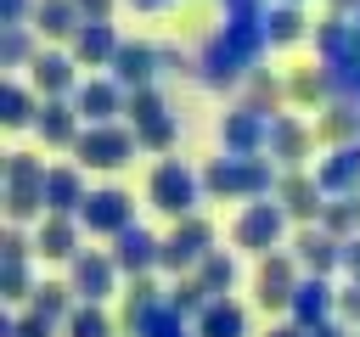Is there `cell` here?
<instances>
[{"label": "cell", "mask_w": 360, "mask_h": 337, "mask_svg": "<svg viewBox=\"0 0 360 337\" xmlns=\"http://www.w3.org/2000/svg\"><path fill=\"white\" fill-rule=\"evenodd\" d=\"M152 202L169 208V213H186V208H191V174H186L180 163H163V168L152 174Z\"/></svg>", "instance_id": "1"}, {"label": "cell", "mask_w": 360, "mask_h": 337, "mask_svg": "<svg viewBox=\"0 0 360 337\" xmlns=\"http://www.w3.org/2000/svg\"><path fill=\"white\" fill-rule=\"evenodd\" d=\"M332 303H338V298H332V286H326V281H304V286L292 292V303H287V309H292V320H298L304 331H315V326L332 315Z\"/></svg>", "instance_id": "2"}, {"label": "cell", "mask_w": 360, "mask_h": 337, "mask_svg": "<svg viewBox=\"0 0 360 337\" xmlns=\"http://www.w3.org/2000/svg\"><path fill=\"white\" fill-rule=\"evenodd\" d=\"M197 337H248V315H242V303L214 298V303L197 315Z\"/></svg>", "instance_id": "3"}, {"label": "cell", "mask_w": 360, "mask_h": 337, "mask_svg": "<svg viewBox=\"0 0 360 337\" xmlns=\"http://www.w3.org/2000/svg\"><path fill=\"white\" fill-rule=\"evenodd\" d=\"M73 286H79V298L101 303L112 292V258H79L73 264Z\"/></svg>", "instance_id": "4"}, {"label": "cell", "mask_w": 360, "mask_h": 337, "mask_svg": "<svg viewBox=\"0 0 360 337\" xmlns=\"http://www.w3.org/2000/svg\"><path fill=\"white\" fill-rule=\"evenodd\" d=\"M292 292H298V286H292L287 258H276V264H264V270H259V303H264V309H287V303H292Z\"/></svg>", "instance_id": "5"}, {"label": "cell", "mask_w": 360, "mask_h": 337, "mask_svg": "<svg viewBox=\"0 0 360 337\" xmlns=\"http://www.w3.org/2000/svg\"><path fill=\"white\" fill-rule=\"evenodd\" d=\"M124 219H129V208H124L118 191H96V197L84 202V225H90V230H124Z\"/></svg>", "instance_id": "6"}, {"label": "cell", "mask_w": 360, "mask_h": 337, "mask_svg": "<svg viewBox=\"0 0 360 337\" xmlns=\"http://www.w3.org/2000/svg\"><path fill=\"white\" fill-rule=\"evenodd\" d=\"M135 337H191V331H186V315H180L174 303H158V309L135 326Z\"/></svg>", "instance_id": "7"}, {"label": "cell", "mask_w": 360, "mask_h": 337, "mask_svg": "<svg viewBox=\"0 0 360 337\" xmlns=\"http://www.w3.org/2000/svg\"><path fill=\"white\" fill-rule=\"evenodd\" d=\"M276 230H281V213H276V208H253V213L236 225V242H248V247H253V242H276Z\"/></svg>", "instance_id": "8"}, {"label": "cell", "mask_w": 360, "mask_h": 337, "mask_svg": "<svg viewBox=\"0 0 360 337\" xmlns=\"http://www.w3.org/2000/svg\"><path fill=\"white\" fill-rule=\"evenodd\" d=\"M68 337H112V320L90 303V309H73L68 315Z\"/></svg>", "instance_id": "9"}, {"label": "cell", "mask_w": 360, "mask_h": 337, "mask_svg": "<svg viewBox=\"0 0 360 337\" xmlns=\"http://www.w3.org/2000/svg\"><path fill=\"white\" fill-rule=\"evenodd\" d=\"M84 152H96L90 163H101V168H112V163H124L118 152H129V140H124V135H96V140H84Z\"/></svg>", "instance_id": "10"}, {"label": "cell", "mask_w": 360, "mask_h": 337, "mask_svg": "<svg viewBox=\"0 0 360 337\" xmlns=\"http://www.w3.org/2000/svg\"><path fill=\"white\" fill-rule=\"evenodd\" d=\"M39 253H51V258H68V253H73V230H68V225H51V230H39Z\"/></svg>", "instance_id": "11"}, {"label": "cell", "mask_w": 360, "mask_h": 337, "mask_svg": "<svg viewBox=\"0 0 360 337\" xmlns=\"http://www.w3.org/2000/svg\"><path fill=\"white\" fill-rule=\"evenodd\" d=\"M51 326H56V320H45V315H34V309H28V320H6V331H0V337H51Z\"/></svg>", "instance_id": "12"}, {"label": "cell", "mask_w": 360, "mask_h": 337, "mask_svg": "<svg viewBox=\"0 0 360 337\" xmlns=\"http://www.w3.org/2000/svg\"><path fill=\"white\" fill-rule=\"evenodd\" d=\"M231 281H236V264H231V258H208L202 286H208V292H219V286H231Z\"/></svg>", "instance_id": "13"}, {"label": "cell", "mask_w": 360, "mask_h": 337, "mask_svg": "<svg viewBox=\"0 0 360 337\" xmlns=\"http://www.w3.org/2000/svg\"><path fill=\"white\" fill-rule=\"evenodd\" d=\"M62 292H68V286H39V298H34V315H45V320H62Z\"/></svg>", "instance_id": "14"}, {"label": "cell", "mask_w": 360, "mask_h": 337, "mask_svg": "<svg viewBox=\"0 0 360 337\" xmlns=\"http://www.w3.org/2000/svg\"><path fill=\"white\" fill-rule=\"evenodd\" d=\"M304 258H309L315 270H326V264H332V242H326V236H304Z\"/></svg>", "instance_id": "15"}, {"label": "cell", "mask_w": 360, "mask_h": 337, "mask_svg": "<svg viewBox=\"0 0 360 337\" xmlns=\"http://www.w3.org/2000/svg\"><path fill=\"white\" fill-rule=\"evenodd\" d=\"M39 84H62V62H56V56L39 62Z\"/></svg>", "instance_id": "16"}, {"label": "cell", "mask_w": 360, "mask_h": 337, "mask_svg": "<svg viewBox=\"0 0 360 337\" xmlns=\"http://www.w3.org/2000/svg\"><path fill=\"white\" fill-rule=\"evenodd\" d=\"M343 315H349V320H360V286H349V298H343Z\"/></svg>", "instance_id": "17"}, {"label": "cell", "mask_w": 360, "mask_h": 337, "mask_svg": "<svg viewBox=\"0 0 360 337\" xmlns=\"http://www.w3.org/2000/svg\"><path fill=\"white\" fill-rule=\"evenodd\" d=\"M270 337H309L304 326H281V331H270Z\"/></svg>", "instance_id": "18"}, {"label": "cell", "mask_w": 360, "mask_h": 337, "mask_svg": "<svg viewBox=\"0 0 360 337\" xmlns=\"http://www.w3.org/2000/svg\"><path fill=\"white\" fill-rule=\"evenodd\" d=\"M309 337H343V326H315Z\"/></svg>", "instance_id": "19"}]
</instances>
